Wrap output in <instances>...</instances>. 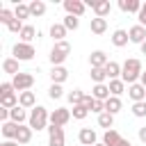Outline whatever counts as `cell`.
Masks as SVG:
<instances>
[{"instance_id": "obj_10", "label": "cell", "mask_w": 146, "mask_h": 146, "mask_svg": "<svg viewBox=\"0 0 146 146\" xmlns=\"http://www.w3.org/2000/svg\"><path fill=\"white\" fill-rule=\"evenodd\" d=\"M128 96L132 98V103H141V100H146V87L141 82H135L128 87Z\"/></svg>"}, {"instance_id": "obj_23", "label": "cell", "mask_w": 146, "mask_h": 146, "mask_svg": "<svg viewBox=\"0 0 146 146\" xmlns=\"http://www.w3.org/2000/svg\"><path fill=\"white\" fill-rule=\"evenodd\" d=\"M121 107H123V103H121V98H116V96H110V98L105 100V112H110V114L121 112Z\"/></svg>"}, {"instance_id": "obj_14", "label": "cell", "mask_w": 146, "mask_h": 146, "mask_svg": "<svg viewBox=\"0 0 146 146\" xmlns=\"http://www.w3.org/2000/svg\"><path fill=\"white\" fill-rule=\"evenodd\" d=\"M78 139H80V144L82 146H96L98 141V137H96V130H91V128H82L80 130V135H78Z\"/></svg>"}, {"instance_id": "obj_43", "label": "cell", "mask_w": 146, "mask_h": 146, "mask_svg": "<svg viewBox=\"0 0 146 146\" xmlns=\"http://www.w3.org/2000/svg\"><path fill=\"white\" fill-rule=\"evenodd\" d=\"M94 103H96V98H94L91 94H84V100H82V105H84V107H87L89 112H91V107H94Z\"/></svg>"}, {"instance_id": "obj_42", "label": "cell", "mask_w": 146, "mask_h": 146, "mask_svg": "<svg viewBox=\"0 0 146 146\" xmlns=\"http://www.w3.org/2000/svg\"><path fill=\"white\" fill-rule=\"evenodd\" d=\"M16 89H14V84L11 82H2L0 84V96H9V94H14Z\"/></svg>"}, {"instance_id": "obj_34", "label": "cell", "mask_w": 146, "mask_h": 146, "mask_svg": "<svg viewBox=\"0 0 146 146\" xmlns=\"http://www.w3.org/2000/svg\"><path fill=\"white\" fill-rule=\"evenodd\" d=\"M91 80H94V84H105V80H107L105 68H91Z\"/></svg>"}, {"instance_id": "obj_17", "label": "cell", "mask_w": 146, "mask_h": 146, "mask_svg": "<svg viewBox=\"0 0 146 146\" xmlns=\"http://www.w3.org/2000/svg\"><path fill=\"white\" fill-rule=\"evenodd\" d=\"M66 78H68V71L64 66H52V71H50L52 84H62V82H66Z\"/></svg>"}, {"instance_id": "obj_2", "label": "cell", "mask_w": 146, "mask_h": 146, "mask_svg": "<svg viewBox=\"0 0 146 146\" xmlns=\"http://www.w3.org/2000/svg\"><path fill=\"white\" fill-rule=\"evenodd\" d=\"M48 123H50V114H48V110H46L43 105H36V107L30 112L27 125H30L32 130H43Z\"/></svg>"}, {"instance_id": "obj_37", "label": "cell", "mask_w": 146, "mask_h": 146, "mask_svg": "<svg viewBox=\"0 0 146 146\" xmlns=\"http://www.w3.org/2000/svg\"><path fill=\"white\" fill-rule=\"evenodd\" d=\"M14 18H16V16H14V11H11V9H7V7H2V9H0V23H2V25H9Z\"/></svg>"}, {"instance_id": "obj_1", "label": "cell", "mask_w": 146, "mask_h": 146, "mask_svg": "<svg viewBox=\"0 0 146 146\" xmlns=\"http://www.w3.org/2000/svg\"><path fill=\"white\" fill-rule=\"evenodd\" d=\"M141 73H144V68H141V62L139 59H135V57H130V59H125L123 64H121V80L130 87V84H135L139 78H141Z\"/></svg>"}, {"instance_id": "obj_7", "label": "cell", "mask_w": 146, "mask_h": 146, "mask_svg": "<svg viewBox=\"0 0 146 146\" xmlns=\"http://www.w3.org/2000/svg\"><path fill=\"white\" fill-rule=\"evenodd\" d=\"M84 5H87V7H91V9L96 11V16H98V18H105V16L110 14V9H112L110 0H87Z\"/></svg>"}, {"instance_id": "obj_26", "label": "cell", "mask_w": 146, "mask_h": 146, "mask_svg": "<svg viewBox=\"0 0 146 146\" xmlns=\"http://www.w3.org/2000/svg\"><path fill=\"white\" fill-rule=\"evenodd\" d=\"M119 141H121V135H119L114 128H112V130H105V135H103V144H105V146H116Z\"/></svg>"}, {"instance_id": "obj_31", "label": "cell", "mask_w": 146, "mask_h": 146, "mask_svg": "<svg viewBox=\"0 0 146 146\" xmlns=\"http://www.w3.org/2000/svg\"><path fill=\"white\" fill-rule=\"evenodd\" d=\"M18 36H21V41H23V43H32V39L36 36V30H34L32 25H25V27L21 30V34H18Z\"/></svg>"}, {"instance_id": "obj_3", "label": "cell", "mask_w": 146, "mask_h": 146, "mask_svg": "<svg viewBox=\"0 0 146 146\" xmlns=\"http://www.w3.org/2000/svg\"><path fill=\"white\" fill-rule=\"evenodd\" d=\"M68 52H71V43H68V41H59V43H55L52 50H50V64H52V66H62V64L66 62Z\"/></svg>"}, {"instance_id": "obj_45", "label": "cell", "mask_w": 146, "mask_h": 146, "mask_svg": "<svg viewBox=\"0 0 146 146\" xmlns=\"http://www.w3.org/2000/svg\"><path fill=\"white\" fill-rule=\"evenodd\" d=\"M139 141L146 144V128H139Z\"/></svg>"}, {"instance_id": "obj_46", "label": "cell", "mask_w": 146, "mask_h": 146, "mask_svg": "<svg viewBox=\"0 0 146 146\" xmlns=\"http://www.w3.org/2000/svg\"><path fill=\"white\" fill-rule=\"evenodd\" d=\"M0 146H21V144H18V141H16V139H9V141H2V144H0Z\"/></svg>"}, {"instance_id": "obj_28", "label": "cell", "mask_w": 146, "mask_h": 146, "mask_svg": "<svg viewBox=\"0 0 146 146\" xmlns=\"http://www.w3.org/2000/svg\"><path fill=\"white\" fill-rule=\"evenodd\" d=\"M105 30H107V18H91V32L94 34H105Z\"/></svg>"}, {"instance_id": "obj_41", "label": "cell", "mask_w": 146, "mask_h": 146, "mask_svg": "<svg viewBox=\"0 0 146 146\" xmlns=\"http://www.w3.org/2000/svg\"><path fill=\"white\" fill-rule=\"evenodd\" d=\"M23 27H25V25H23L18 18H14V21L7 25V30H9V32H18V34H21V30H23Z\"/></svg>"}, {"instance_id": "obj_25", "label": "cell", "mask_w": 146, "mask_h": 146, "mask_svg": "<svg viewBox=\"0 0 146 146\" xmlns=\"http://www.w3.org/2000/svg\"><path fill=\"white\" fill-rule=\"evenodd\" d=\"M2 71H5V73H9V75H18V73H21V71H18V59L7 57V59L2 62Z\"/></svg>"}, {"instance_id": "obj_6", "label": "cell", "mask_w": 146, "mask_h": 146, "mask_svg": "<svg viewBox=\"0 0 146 146\" xmlns=\"http://www.w3.org/2000/svg\"><path fill=\"white\" fill-rule=\"evenodd\" d=\"M71 110H66V107H57V110H52L50 112V125H66L68 121H71Z\"/></svg>"}, {"instance_id": "obj_29", "label": "cell", "mask_w": 146, "mask_h": 146, "mask_svg": "<svg viewBox=\"0 0 146 146\" xmlns=\"http://www.w3.org/2000/svg\"><path fill=\"white\" fill-rule=\"evenodd\" d=\"M107 87H110V94H112V96H116V98L125 91V82H123L121 78H119V80H110V84H107Z\"/></svg>"}, {"instance_id": "obj_49", "label": "cell", "mask_w": 146, "mask_h": 146, "mask_svg": "<svg viewBox=\"0 0 146 146\" xmlns=\"http://www.w3.org/2000/svg\"><path fill=\"white\" fill-rule=\"evenodd\" d=\"M139 50H141V55H146V41H144V43L139 46Z\"/></svg>"}, {"instance_id": "obj_33", "label": "cell", "mask_w": 146, "mask_h": 146, "mask_svg": "<svg viewBox=\"0 0 146 146\" xmlns=\"http://www.w3.org/2000/svg\"><path fill=\"white\" fill-rule=\"evenodd\" d=\"M98 125H100V128H107V130H112V125H114V114H110V112H103V114H98Z\"/></svg>"}, {"instance_id": "obj_36", "label": "cell", "mask_w": 146, "mask_h": 146, "mask_svg": "<svg viewBox=\"0 0 146 146\" xmlns=\"http://www.w3.org/2000/svg\"><path fill=\"white\" fill-rule=\"evenodd\" d=\"M62 25H64L66 30H78V25H80V18H78V16H71V14H66V16H64V21H62Z\"/></svg>"}, {"instance_id": "obj_27", "label": "cell", "mask_w": 146, "mask_h": 146, "mask_svg": "<svg viewBox=\"0 0 146 146\" xmlns=\"http://www.w3.org/2000/svg\"><path fill=\"white\" fill-rule=\"evenodd\" d=\"M14 16H16L21 23H23L25 18H30V16H32V14H30V5H23V2H18V5L14 7Z\"/></svg>"}, {"instance_id": "obj_11", "label": "cell", "mask_w": 146, "mask_h": 146, "mask_svg": "<svg viewBox=\"0 0 146 146\" xmlns=\"http://www.w3.org/2000/svg\"><path fill=\"white\" fill-rule=\"evenodd\" d=\"M128 36H130L132 43H139V46H141V43L146 41V27H144V25H132V27L128 30Z\"/></svg>"}, {"instance_id": "obj_40", "label": "cell", "mask_w": 146, "mask_h": 146, "mask_svg": "<svg viewBox=\"0 0 146 146\" xmlns=\"http://www.w3.org/2000/svg\"><path fill=\"white\" fill-rule=\"evenodd\" d=\"M132 114L135 116H146V100H141V103H132Z\"/></svg>"}, {"instance_id": "obj_18", "label": "cell", "mask_w": 146, "mask_h": 146, "mask_svg": "<svg viewBox=\"0 0 146 146\" xmlns=\"http://www.w3.org/2000/svg\"><path fill=\"white\" fill-rule=\"evenodd\" d=\"M66 27L62 25V23H55V25H50V36H52V41L55 43H59V41H66L64 36H66Z\"/></svg>"}, {"instance_id": "obj_35", "label": "cell", "mask_w": 146, "mask_h": 146, "mask_svg": "<svg viewBox=\"0 0 146 146\" xmlns=\"http://www.w3.org/2000/svg\"><path fill=\"white\" fill-rule=\"evenodd\" d=\"M82 100H84V94H82V89H73V91H68V103L75 107V105H82Z\"/></svg>"}, {"instance_id": "obj_8", "label": "cell", "mask_w": 146, "mask_h": 146, "mask_svg": "<svg viewBox=\"0 0 146 146\" xmlns=\"http://www.w3.org/2000/svg\"><path fill=\"white\" fill-rule=\"evenodd\" d=\"M64 9H66V14L80 18V16L87 11V5H84L82 0H64Z\"/></svg>"}, {"instance_id": "obj_21", "label": "cell", "mask_w": 146, "mask_h": 146, "mask_svg": "<svg viewBox=\"0 0 146 146\" xmlns=\"http://www.w3.org/2000/svg\"><path fill=\"white\" fill-rule=\"evenodd\" d=\"M128 41H130V36H128V32H125V30H114V34H112V43H114L116 48L128 46Z\"/></svg>"}, {"instance_id": "obj_12", "label": "cell", "mask_w": 146, "mask_h": 146, "mask_svg": "<svg viewBox=\"0 0 146 146\" xmlns=\"http://www.w3.org/2000/svg\"><path fill=\"white\" fill-rule=\"evenodd\" d=\"M107 55L103 52V50H94L91 55H89V64H91V68H105L107 66Z\"/></svg>"}, {"instance_id": "obj_50", "label": "cell", "mask_w": 146, "mask_h": 146, "mask_svg": "<svg viewBox=\"0 0 146 146\" xmlns=\"http://www.w3.org/2000/svg\"><path fill=\"white\" fill-rule=\"evenodd\" d=\"M96 146H105V144H103V141H100V144H96Z\"/></svg>"}, {"instance_id": "obj_20", "label": "cell", "mask_w": 146, "mask_h": 146, "mask_svg": "<svg viewBox=\"0 0 146 146\" xmlns=\"http://www.w3.org/2000/svg\"><path fill=\"white\" fill-rule=\"evenodd\" d=\"M16 141H18L21 146H23V144H30V141H32V128H30V125H18Z\"/></svg>"}, {"instance_id": "obj_48", "label": "cell", "mask_w": 146, "mask_h": 146, "mask_svg": "<svg viewBox=\"0 0 146 146\" xmlns=\"http://www.w3.org/2000/svg\"><path fill=\"white\" fill-rule=\"evenodd\" d=\"M139 82H141V84H144V87H146V71H144V73H141V78H139Z\"/></svg>"}, {"instance_id": "obj_30", "label": "cell", "mask_w": 146, "mask_h": 146, "mask_svg": "<svg viewBox=\"0 0 146 146\" xmlns=\"http://www.w3.org/2000/svg\"><path fill=\"white\" fill-rule=\"evenodd\" d=\"M30 14L32 16H43L46 14V2L43 0H32L30 2Z\"/></svg>"}, {"instance_id": "obj_38", "label": "cell", "mask_w": 146, "mask_h": 146, "mask_svg": "<svg viewBox=\"0 0 146 146\" xmlns=\"http://www.w3.org/2000/svg\"><path fill=\"white\" fill-rule=\"evenodd\" d=\"M71 114H73V119H78V121H82V119H87V114H89V110H87L84 105H75V107L71 110Z\"/></svg>"}, {"instance_id": "obj_9", "label": "cell", "mask_w": 146, "mask_h": 146, "mask_svg": "<svg viewBox=\"0 0 146 146\" xmlns=\"http://www.w3.org/2000/svg\"><path fill=\"white\" fill-rule=\"evenodd\" d=\"M48 146H64V128L59 125L48 128Z\"/></svg>"}, {"instance_id": "obj_32", "label": "cell", "mask_w": 146, "mask_h": 146, "mask_svg": "<svg viewBox=\"0 0 146 146\" xmlns=\"http://www.w3.org/2000/svg\"><path fill=\"white\" fill-rule=\"evenodd\" d=\"M0 105H2V107H7V110H14V107H18V96H16V94L0 96Z\"/></svg>"}, {"instance_id": "obj_4", "label": "cell", "mask_w": 146, "mask_h": 146, "mask_svg": "<svg viewBox=\"0 0 146 146\" xmlns=\"http://www.w3.org/2000/svg\"><path fill=\"white\" fill-rule=\"evenodd\" d=\"M11 55H14V59H18V62H30V59L36 55V50H34L32 43H23V41H18V43L11 48Z\"/></svg>"}, {"instance_id": "obj_39", "label": "cell", "mask_w": 146, "mask_h": 146, "mask_svg": "<svg viewBox=\"0 0 146 146\" xmlns=\"http://www.w3.org/2000/svg\"><path fill=\"white\" fill-rule=\"evenodd\" d=\"M48 96H50L52 100H59V98L64 96V89H62V84H50V89H48Z\"/></svg>"}, {"instance_id": "obj_44", "label": "cell", "mask_w": 146, "mask_h": 146, "mask_svg": "<svg viewBox=\"0 0 146 146\" xmlns=\"http://www.w3.org/2000/svg\"><path fill=\"white\" fill-rule=\"evenodd\" d=\"M137 18H139V25H144V27H146V2L141 5V9H139V14H137Z\"/></svg>"}, {"instance_id": "obj_5", "label": "cell", "mask_w": 146, "mask_h": 146, "mask_svg": "<svg viewBox=\"0 0 146 146\" xmlns=\"http://www.w3.org/2000/svg\"><path fill=\"white\" fill-rule=\"evenodd\" d=\"M11 84H14V89L18 91V94H23V91H30L32 87H34V75L32 73H18V75H14L11 78Z\"/></svg>"}, {"instance_id": "obj_19", "label": "cell", "mask_w": 146, "mask_h": 146, "mask_svg": "<svg viewBox=\"0 0 146 146\" xmlns=\"http://www.w3.org/2000/svg\"><path fill=\"white\" fill-rule=\"evenodd\" d=\"M91 96H94L96 100H103V103H105V100H107L112 94H110V87H107V84H94Z\"/></svg>"}, {"instance_id": "obj_47", "label": "cell", "mask_w": 146, "mask_h": 146, "mask_svg": "<svg viewBox=\"0 0 146 146\" xmlns=\"http://www.w3.org/2000/svg\"><path fill=\"white\" fill-rule=\"evenodd\" d=\"M116 146H132V144H130V139H123V137H121V141H119Z\"/></svg>"}, {"instance_id": "obj_15", "label": "cell", "mask_w": 146, "mask_h": 146, "mask_svg": "<svg viewBox=\"0 0 146 146\" xmlns=\"http://www.w3.org/2000/svg\"><path fill=\"white\" fill-rule=\"evenodd\" d=\"M141 5L144 2H139V0H119V9L125 14H139Z\"/></svg>"}, {"instance_id": "obj_24", "label": "cell", "mask_w": 146, "mask_h": 146, "mask_svg": "<svg viewBox=\"0 0 146 146\" xmlns=\"http://www.w3.org/2000/svg\"><path fill=\"white\" fill-rule=\"evenodd\" d=\"M25 119H30V116H27V112H25L21 105H18V107H14V110L9 112V121H14V123H18V125H23V121H25Z\"/></svg>"}, {"instance_id": "obj_22", "label": "cell", "mask_w": 146, "mask_h": 146, "mask_svg": "<svg viewBox=\"0 0 146 146\" xmlns=\"http://www.w3.org/2000/svg\"><path fill=\"white\" fill-rule=\"evenodd\" d=\"M105 73H107V80H119L121 78V64L110 59L107 66H105Z\"/></svg>"}, {"instance_id": "obj_16", "label": "cell", "mask_w": 146, "mask_h": 146, "mask_svg": "<svg viewBox=\"0 0 146 146\" xmlns=\"http://www.w3.org/2000/svg\"><path fill=\"white\" fill-rule=\"evenodd\" d=\"M0 132H2L5 141H9V139H16V132H18V123H14V121H5V123H2V128H0Z\"/></svg>"}, {"instance_id": "obj_13", "label": "cell", "mask_w": 146, "mask_h": 146, "mask_svg": "<svg viewBox=\"0 0 146 146\" xmlns=\"http://www.w3.org/2000/svg\"><path fill=\"white\" fill-rule=\"evenodd\" d=\"M18 105H21L23 110H34V107H36V96H34V91H23V94H18Z\"/></svg>"}]
</instances>
